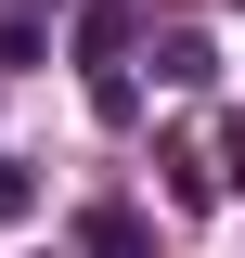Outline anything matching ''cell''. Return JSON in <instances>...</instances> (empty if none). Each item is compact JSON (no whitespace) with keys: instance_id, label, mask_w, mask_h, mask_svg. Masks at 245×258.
<instances>
[{"instance_id":"cell-1","label":"cell","mask_w":245,"mask_h":258,"mask_svg":"<svg viewBox=\"0 0 245 258\" xmlns=\"http://www.w3.org/2000/svg\"><path fill=\"white\" fill-rule=\"evenodd\" d=\"M78 258H155V220L142 207H78Z\"/></svg>"},{"instance_id":"cell-2","label":"cell","mask_w":245,"mask_h":258,"mask_svg":"<svg viewBox=\"0 0 245 258\" xmlns=\"http://www.w3.org/2000/svg\"><path fill=\"white\" fill-rule=\"evenodd\" d=\"M155 78H168V91H207V78H219V52H207L194 26H168V39H155Z\"/></svg>"},{"instance_id":"cell-3","label":"cell","mask_w":245,"mask_h":258,"mask_svg":"<svg viewBox=\"0 0 245 258\" xmlns=\"http://www.w3.org/2000/svg\"><path fill=\"white\" fill-rule=\"evenodd\" d=\"M78 52H91V78H116V52H129V0H91V13H78Z\"/></svg>"},{"instance_id":"cell-4","label":"cell","mask_w":245,"mask_h":258,"mask_svg":"<svg viewBox=\"0 0 245 258\" xmlns=\"http://www.w3.org/2000/svg\"><path fill=\"white\" fill-rule=\"evenodd\" d=\"M0 64H39V13H0Z\"/></svg>"},{"instance_id":"cell-5","label":"cell","mask_w":245,"mask_h":258,"mask_svg":"<svg viewBox=\"0 0 245 258\" xmlns=\"http://www.w3.org/2000/svg\"><path fill=\"white\" fill-rule=\"evenodd\" d=\"M26 207H39V181H26L13 155H0V220H26Z\"/></svg>"},{"instance_id":"cell-6","label":"cell","mask_w":245,"mask_h":258,"mask_svg":"<svg viewBox=\"0 0 245 258\" xmlns=\"http://www.w3.org/2000/svg\"><path fill=\"white\" fill-rule=\"evenodd\" d=\"M219 181H232V194H245V116H232V129H219Z\"/></svg>"},{"instance_id":"cell-7","label":"cell","mask_w":245,"mask_h":258,"mask_svg":"<svg viewBox=\"0 0 245 258\" xmlns=\"http://www.w3.org/2000/svg\"><path fill=\"white\" fill-rule=\"evenodd\" d=\"M0 13H39V0H0ZM52 13H65V0H52Z\"/></svg>"}]
</instances>
